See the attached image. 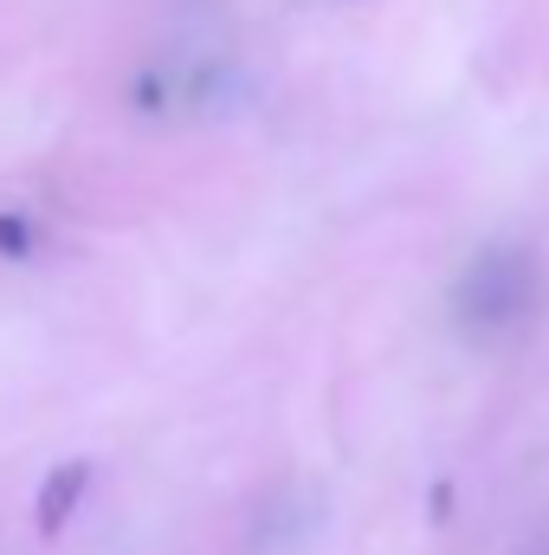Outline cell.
I'll return each mask as SVG.
<instances>
[{
	"mask_svg": "<svg viewBox=\"0 0 549 555\" xmlns=\"http://www.w3.org/2000/svg\"><path fill=\"white\" fill-rule=\"evenodd\" d=\"M531 297H537V259L524 253V246H485L459 284H452V317L472 330V336H498V330H511L524 310H531Z\"/></svg>",
	"mask_w": 549,
	"mask_h": 555,
	"instance_id": "obj_1",
	"label": "cell"
},
{
	"mask_svg": "<svg viewBox=\"0 0 549 555\" xmlns=\"http://www.w3.org/2000/svg\"><path fill=\"white\" fill-rule=\"evenodd\" d=\"M91 491H98V459L72 452V459L46 465V478L33 485V530H39L46 543H59V537H65V530L85 517Z\"/></svg>",
	"mask_w": 549,
	"mask_h": 555,
	"instance_id": "obj_2",
	"label": "cell"
},
{
	"mask_svg": "<svg viewBox=\"0 0 549 555\" xmlns=\"http://www.w3.org/2000/svg\"><path fill=\"white\" fill-rule=\"evenodd\" d=\"M46 253V220L33 207H0V266L20 272Z\"/></svg>",
	"mask_w": 549,
	"mask_h": 555,
	"instance_id": "obj_3",
	"label": "cell"
}]
</instances>
